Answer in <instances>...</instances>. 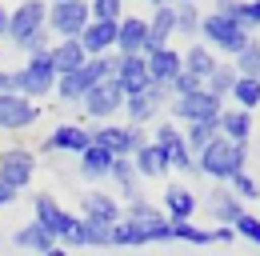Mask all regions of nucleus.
I'll return each mask as SVG.
<instances>
[{
	"instance_id": "1",
	"label": "nucleus",
	"mask_w": 260,
	"mask_h": 256,
	"mask_svg": "<svg viewBox=\"0 0 260 256\" xmlns=\"http://www.w3.org/2000/svg\"><path fill=\"white\" fill-rule=\"evenodd\" d=\"M32 220L60 244V248H84V220L76 212H68L52 192H36L32 196Z\"/></svg>"
},
{
	"instance_id": "2",
	"label": "nucleus",
	"mask_w": 260,
	"mask_h": 256,
	"mask_svg": "<svg viewBox=\"0 0 260 256\" xmlns=\"http://www.w3.org/2000/svg\"><path fill=\"white\" fill-rule=\"evenodd\" d=\"M196 172L216 184H228L236 172H248V144H228L224 136H216L208 148L196 152Z\"/></svg>"
},
{
	"instance_id": "3",
	"label": "nucleus",
	"mask_w": 260,
	"mask_h": 256,
	"mask_svg": "<svg viewBox=\"0 0 260 256\" xmlns=\"http://www.w3.org/2000/svg\"><path fill=\"white\" fill-rule=\"evenodd\" d=\"M40 32H48V4L44 0H20L16 8H8V32L4 40L12 48H28V40H36Z\"/></svg>"
},
{
	"instance_id": "4",
	"label": "nucleus",
	"mask_w": 260,
	"mask_h": 256,
	"mask_svg": "<svg viewBox=\"0 0 260 256\" xmlns=\"http://www.w3.org/2000/svg\"><path fill=\"white\" fill-rule=\"evenodd\" d=\"M248 40H252V32L244 28L240 20H228V16H216V12H204V20H200V44L212 48L216 56H220V52H224V56H236Z\"/></svg>"
},
{
	"instance_id": "5",
	"label": "nucleus",
	"mask_w": 260,
	"mask_h": 256,
	"mask_svg": "<svg viewBox=\"0 0 260 256\" xmlns=\"http://www.w3.org/2000/svg\"><path fill=\"white\" fill-rule=\"evenodd\" d=\"M12 84H16V96H24V100H32V104L56 92V68L48 60V52L28 56V60L12 72Z\"/></svg>"
},
{
	"instance_id": "6",
	"label": "nucleus",
	"mask_w": 260,
	"mask_h": 256,
	"mask_svg": "<svg viewBox=\"0 0 260 256\" xmlns=\"http://www.w3.org/2000/svg\"><path fill=\"white\" fill-rule=\"evenodd\" d=\"M92 144L104 148L108 156H136L148 144V128H132V124H96L92 128Z\"/></svg>"
},
{
	"instance_id": "7",
	"label": "nucleus",
	"mask_w": 260,
	"mask_h": 256,
	"mask_svg": "<svg viewBox=\"0 0 260 256\" xmlns=\"http://www.w3.org/2000/svg\"><path fill=\"white\" fill-rule=\"evenodd\" d=\"M88 0H60L48 4V32L52 40H76L80 32L88 28Z\"/></svg>"
},
{
	"instance_id": "8",
	"label": "nucleus",
	"mask_w": 260,
	"mask_h": 256,
	"mask_svg": "<svg viewBox=\"0 0 260 256\" xmlns=\"http://www.w3.org/2000/svg\"><path fill=\"white\" fill-rule=\"evenodd\" d=\"M36 176V152L24 144H12L0 152V184L12 192H24Z\"/></svg>"
},
{
	"instance_id": "9",
	"label": "nucleus",
	"mask_w": 260,
	"mask_h": 256,
	"mask_svg": "<svg viewBox=\"0 0 260 256\" xmlns=\"http://www.w3.org/2000/svg\"><path fill=\"white\" fill-rule=\"evenodd\" d=\"M148 140H152V144L160 148L164 156H168V168H176V172H188V176L196 172V156L188 152V144H184V132H180V124L160 120V124H156V132H152Z\"/></svg>"
},
{
	"instance_id": "10",
	"label": "nucleus",
	"mask_w": 260,
	"mask_h": 256,
	"mask_svg": "<svg viewBox=\"0 0 260 256\" xmlns=\"http://www.w3.org/2000/svg\"><path fill=\"white\" fill-rule=\"evenodd\" d=\"M224 112V100H216L212 92H192L184 100H168V116L172 124H196V120H216Z\"/></svg>"
},
{
	"instance_id": "11",
	"label": "nucleus",
	"mask_w": 260,
	"mask_h": 256,
	"mask_svg": "<svg viewBox=\"0 0 260 256\" xmlns=\"http://www.w3.org/2000/svg\"><path fill=\"white\" fill-rule=\"evenodd\" d=\"M80 108L88 112V120H100V124H108L116 112H124V92H120V84L108 76V80H100L88 88V96L80 100Z\"/></svg>"
},
{
	"instance_id": "12",
	"label": "nucleus",
	"mask_w": 260,
	"mask_h": 256,
	"mask_svg": "<svg viewBox=\"0 0 260 256\" xmlns=\"http://www.w3.org/2000/svg\"><path fill=\"white\" fill-rule=\"evenodd\" d=\"M88 148H92V128L72 124V120H60L48 132V140L40 144V152H64V156H80Z\"/></svg>"
},
{
	"instance_id": "13",
	"label": "nucleus",
	"mask_w": 260,
	"mask_h": 256,
	"mask_svg": "<svg viewBox=\"0 0 260 256\" xmlns=\"http://www.w3.org/2000/svg\"><path fill=\"white\" fill-rule=\"evenodd\" d=\"M40 120V104L16 92H0V132H28Z\"/></svg>"
},
{
	"instance_id": "14",
	"label": "nucleus",
	"mask_w": 260,
	"mask_h": 256,
	"mask_svg": "<svg viewBox=\"0 0 260 256\" xmlns=\"http://www.w3.org/2000/svg\"><path fill=\"white\" fill-rule=\"evenodd\" d=\"M80 220L104 224V228H116V224L124 220V208H120V200H116V196L92 188V192H80Z\"/></svg>"
},
{
	"instance_id": "15",
	"label": "nucleus",
	"mask_w": 260,
	"mask_h": 256,
	"mask_svg": "<svg viewBox=\"0 0 260 256\" xmlns=\"http://www.w3.org/2000/svg\"><path fill=\"white\" fill-rule=\"evenodd\" d=\"M112 80L120 84L124 100H128V96H140L148 84H152V80H148V64H144V56H116Z\"/></svg>"
},
{
	"instance_id": "16",
	"label": "nucleus",
	"mask_w": 260,
	"mask_h": 256,
	"mask_svg": "<svg viewBox=\"0 0 260 256\" xmlns=\"http://www.w3.org/2000/svg\"><path fill=\"white\" fill-rule=\"evenodd\" d=\"M116 24L120 20H88V28L80 32V48L88 56H112L116 52Z\"/></svg>"
},
{
	"instance_id": "17",
	"label": "nucleus",
	"mask_w": 260,
	"mask_h": 256,
	"mask_svg": "<svg viewBox=\"0 0 260 256\" xmlns=\"http://www.w3.org/2000/svg\"><path fill=\"white\" fill-rule=\"evenodd\" d=\"M148 44V20L144 16H120L116 24V56H144Z\"/></svg>"
},
{
	"instance_id": "18",
	"label": "nucleus",
	"mask_w": 260,
	"mask_h": 256,
	"mask_svg": "<svg viewBox=\"0 0 260 256\" xmlns=\"http://www.w3.org/2000/svg\"><path fill=\"white\" fill-rule=\"evenodd\" d=\"M204 208H208V216H212L216 224H228V228H232V224H236L244 212H248V208H244V204L232 196V188H228V184H216V188L208 192Z\"/></svg>"
},
{
	"instance_id": "19",
	"label": "nucleus",
	"mask_w": 260,
	"mask_h": 256,
	"mask_svg": "<svg viewBox=\"0 0 260 256\" xmlns=\"http://www.w3.org/2000/svg\"><path fill=\"white\" fill-rule=\"evenodd\" d=\"M196 208H200V200H196V192L188 188V184H168V188H164L160 212H164L172 224H176V220H192Z\"/></svg>"
},
{
	"instance_id": "20",
	"label": "nucleus",
	"mask_w": 260,
	"mask_h": 256,
	"mask_svg": "<svg viewBox=\"0 0 260 256\" xmlns=\"http://www.w3.org/2000/svg\"><path fill=\"white\" fill-rule=\"evenodd\" d=\"M144 20H148V44H144V56L156 52V48H168V40L176 36V8H172V4L152 8V16H144Z\"/></svg>"
},
{
	"instance_id": "21",
	"label": "nucleus",
	"mask_w": 260,
	"mask_h": 256,
	"mask_svg": "<svg viewBox=\"0 0 260 256\" xmlns=\"http://www.w3.org/2000/svg\"><path fill=\"white\" fill-rule=\"evenodd\" d=\"M144 64H148V80H152V84H172V80L184 72V60H180V52H176L172 44H168V48H156V52H148Z\"/></svg>"
},
{
	"instance_id": "22",
	"label": "nucleus",
	"mask_w": 260,
	"mask_h": 256,
	"mask_svg": "<svg viewBox=\"0 0 260 256\" xmlns=\"http://www.w3.org/2000/svg\"><path fill=\"white\" fill-rule=\"evenodd\" d=\"M216 128H220V136H224L228 144H248L252 140V112L224 104V112L216 116Z\"/></svg>"
},
{
	"instance_id": "23",
	"label": "nucleus",
	"mask_w": 260,
	"mask_h": 256,
	"mask_svg": "<svg viewBox=\"0 0 260 256\" xmlns=\"http://www.w3.org/2000/svg\"><path fill=\"white\" fill-rule=\"evenodd\" d=\"M48 60H52V68H56V76H68V72H76L80 64L88 60V52L80 48V40H52Z\"/></svg>"
},
{
	"instance_id": "24",
	"label": "nucleus",
	"mask_w": 260,
	"mask_h": 256,
	"mask_svg": "<svg viewBox=\"0 0 260 256\" xmlns=\"http://www.w3.org/2000/svg\"><path fill=\"white\" fill-rule=\"evenodd\" d=\"M112 160L104 148H88V152H80L76 156V172H80V180H88V184H100V180H108V172H112Z\"/></svg>"
},
{
	"instance_id": "25",
	"label": "nucleus",
	"mask_w": 260,
	"mask_h": 256,
	"mask_svg": "<svg viewBox=\"0 0 260 256\" xmlns=\"http://www.w3.org/2000/svg\"><path fill=\"white\" fill-rule=\"evenodd\" d=\"M12 244H16L20 252H36V256H44V252H52V248H56V240H52V236H48L36 220L20 224V228L12 232Z\"/></svg>"
},
{
	"instance_id": "26",
	"label": "nucleus",
	"mask_w": 260,
	"mask_h": 256,
	"mask_svg": "<svg viewBox=\"0 0 260 256\" xmlns=\"http://www.w3.org/2000/svg\"><path fill=\"white\" fill-rule=\"evenodd\" d=\"M132 168H136V176H140V180H156V176H168V172H172V168H168V156H164L152 140L132 156Z\"/></svg>"
},
{
	"instance_id": "27",
	"label": "nucleus",
	"mask_w": 260,
	"mask_h": 256,
	"mask_svg": "<svg viewBox=\"0 0 260 256\" xmlns=\"http://www.w3.org/2000/svg\"><path fill=\"white\" fill-rule=\"evenodd\" d=\"M180 60H184V72H188V76H196V80L204 84V80H208V76L216 72L220 56H216L212 48H204V44H192L188 52H180Z\"/></svg>"
},
{
	"instance_id": "28",
	"label": "nucleus",
	"mask_w": 260,
	"mask_h": 256,
	"mask_svg": "<svg viewBox=\"0 0 260 256\" xmlns=\"http://www.w3.org/2000/svg\"><path fill=\"white\" fill-rule=\"evenodd\" d=\"M156 116H160V104H156L148 92L128 96V100H124V124H132V128H148Z\"/></svg>"
},
{
	"instance_id": "29",
	"label": "nucleus",
	"mask_w": 260,
	"mask_h": 256,
	"mask_svg": "<svg viewBox=\"0 0 260 256\" xmlns=\"http://www.w3.org/2000/svg\"><path fill=\"white\" fill-rule=\"evenodd\" d=\"M108 180H112L116 188L124 192V200H140V176H136V168H132V156L112 160V172H108Z\"/></svg>"
},
{
	"instance_id": "30",
	"label": "nucleus",
	"mask_w": 260,
	"mask_h": 256,
	"mask_svg": "<svg viewBox=\"0 0 260 256\" xmlns=\"http://www.w3.org/2000/svg\"><path fill=\"white\" fill-rule=\"evenodd\" d=\"M184 132V144H188V152H200V148H208L216 136H220V128H216V120H196V124H184L180 128Z\"/></svg>"
},
{
	"instance_id": "31",
	"label": "nucleus",
	"mask_w": 260,
	"mask_h": 256,
	"mask_svg": "<svg viewBox=\"0 0 260 256\" xmlns=\"http://www.w3.org/2000/svg\"><path fill=\"white\" fill-rule=\"evenodd\" d=\"M232 68H236V76H248V80H260V40L252 36L236 56H232Z\"/></svg>"
},
{
	"instance_id": "32",
	"label": "nucleus",
	"mask_w": 260,
	"mask_h": 256,
	"mask_svg": "<svg viewBox=\"0 0 260 256\" xmlns=\"http://www.w3.org/2000/svg\"><path fill=\"white\" fill-rule=\"evenodd\" d=\"M232 84H236V68H232V60H220L216 72L204 80V92H212L216 100H228V96H232Z\"/></svg>"
},
{
	"instance_id": "33",
	"label": "nucleus",
	"mask_w": 260,
	"mask_h": 256,
	"mask_svg": "<svg viewBox=\"0 0 260 256\" xmlns=\"http://www.w3.org/2000/svg\"><path fill=\"white\" fill-rule=\"evenodd\" d=\"M232 108H244V112H252L260 108V80H248V76H236V84H232Z\"/></svg>"
},
{
	"instance_id": "34",
	"label": "nucleus",
	"mask_w": 260,
	"mask_h": 256,
	"mask_svg": "<svg viewBox=\"0 0 260 256\" xmlns=\"http://www.w3.org/2000/svg\"><path fill=\"white\" fill-rule=\"evenodd\" d=\"M168 224H172V220H168ZM172 240L204 248V244H212V228H200L196 220H176V224H172Z\"/></svg>"
},
{
	"instance_id": "35",
	"label": "nucleus",
	"mask_w": 260,
	"mask_h": 256,
	"mask_svg": "<svg viewBox=\"0 0 260 256\" xmlns=\"http://www.w3.org/2000/svg\"><path fill=\"white\" fill-rule=\"evenodd\" d=\"M228 188H232V196L244 204V200H260V184H256V176L252 172H236L232 180H228Z\"/></svg>"
},
{
	"instance_id": "36",
	"label": "nucleus",
	"mask_w": 260,
	"mask_h": 256,
	"mask_svg": "<svg viewBox=\"0 0 260 256\" xmlns=\"http://www.w3.org/2000/svg\"><path fill=\"white\" fill-rule=\"evenodd\" d=\"M200 20H204V12H200L196 4L176 8V32H180V36H200Z\"/></svg>"
},
{
	"instance_id": "37",
	"label": "nucleus",
	"mask_w": 260,
	"mask_h": 256,
	"mask_svg": "<svg viewBox=\"0 0 260 256\" xmlns=\"http://www.w3.org/2000/svg\"><path fill=\"white\" fill-rule=\"evenodd\" d=\"M88 16L92 20H120L124 16V0H88Z\"/></svg>"
},
{
	"instance_id": "38",
	"label": "nucleus",
	"mask_w": 260,
	"mask_h": 256,
	"mask_svg": "<svg viewBox=\"0 0 260 256\" xmlns=\"http://www.w3.org/2000/svg\"><path fill=\"white\" fill-rule=\"evenodd\" d=\"M232 232H236L240 240H248V244H256V248H260V216H252V212H244L240 220L232 224Z\"/></svg>"
},
{
	"instance_id": "39",
	"label": "nucleus",
	"mask_w": 260,
	"mask_h": 256,
	"mask_svg": "<svg viewBox=\"0 0 260 256\" xmlns=\"http://www.w3.org/2000/svg\"><path fill=\"white\" fill-rule=\"evenodd\" d=\"M84 248H112V228L84 220Z\"/></svg>"
},
{
	"instance_id": "40",
	"label": "nucleus",
	"mask_w": 260,
	"mask_h": 256,
	"mask_svg": "<svg viewBox=\"0 0 260 256\" xmlns=\"http://www.w3.org/2000/svg\"><path fill=\"white\" fill-rule=\"evenodd\" d=\"M204 84L196 80V76H188V72H180L172 84H168V92H172V100H184V96H192V92H200Z\"/></svg>"
},
{
	"instance_id": "41",
	"label": "nucleus",
	"mask_w": 260,
	"mask_h": 256,
	"mask_svg": "<svg viewBox=\"0 0 260 256\" xmlns=\"http://www.w3.org/2000/svg\"><path fill=\"white\" fill-rule=\"evenodd\" d=\"M236 20H240L248 32L260 28V0H240V12H236Z\"/></svg>"
},
{
	"instance_id": "42",
	"label": "nucleus",
	"mask_w": 260,
	"mask_h": 256,
	"mask_svg": "<svg viewBox=\"0 0 260 256\" xmlns=\"http://www.w3.org/2000/svg\"><path fill=\"white\" fill-rule=\"evenodd\" d=\"M232 240H236V232H232L228 224H216V228H212V244H232Z\"/></svg>"
},
{
	"instance_id": "43",
	"label": "nucleus",
	"mask_w": 260,
	"mask_h": 256,
	"mask_svg": "<svg viewBox=\"0 0 260 256\" xmlns=\"http://www.w3.org/2000/svg\"><path fill=\"white\" fill-rule=\"evenodd\" d=\"M0 92H16V84H12V72H8V68H0Z\"/></svg>"
},
{
	"instance_id": "44",
	"label": "nucleus",
	"mask_w": 260,
	"mask_h": 256,
	"mask_svg": "<svg viewBox=\"0 0 260 256\" xmlns=\"http://www.w3.org/2000/svg\"><path fill=\"white\" fill-rule=\"evenodd\" d=\"M16 196H20V192H12V188H4V184H0V208H8V204H16Z\"/></svg>"
},
{
	"instance_id": "45",
	"label": "nucleus",
	"mask_w": 260,
	"mask_h": 256,
	"mask_svg": "<svg viewBox=\"0 0 260 256\" xmlns=\"http://www.w3.org/2000/svg\"><path fill=\"white\" fill-rule=\"evenodd\" d=\"M4 32H8V8L0 4V36H4Z\"/></svg>"
},
{
	"instance_id": "46",
	"label": "nucleus",
	"mask_w": 260,
	"mask_h": 256,
	"mask_svg": "<svg viewBox=\"0 0 260 256\" xmlns=\"http://www.w3.org/2000/svg\"><path fill=\"white\" fill-rule=\"evenodd\" d=\"M44 256H72V252H68V248H60V244H56L52 252H44Z\"/></svg>"
},
{
	"instance_id": "47",
	"label": "nucleus",
	"mask_w": 260,
	"mask_h": 256,
	"mask_svg": "<svg viewBox=\"0 0 260 256\" xmlns=\"http://www.w3.org/2000/svg\"><path fill=\"white\" fill-rule=\"evenodd\" d=\"M172 8H184V4H196V0H168Z\"/></svg>"
},
{
	"instance_id": "48",
	"label": "nucleus",
	"mask_w": 260,
	"mask_h": 256,
	"mask_svg": "<svg viewBox=\"0 0 260 256\" xmlns=\"http://www.w3.org/2000/svg\"><path fill=\"white\" fill-rule=\"evenodd\" d=\"M144 4H152V8H164V4H168V0H144Z\"/></svg>"
},
{
	"instance_id": "49",
	"label": "nucleus",
	"mask_w": 260,
	"mask_h": 256,
	"mask_svg": "<svg viewBox=\"0 0 260 256\" xmlns=\"http://www.w3.org/2000/svg\"><path fill=\"white\" fill-rule=\"evenodd\" d=\"M0 68H4V48H0Z\"/></svg>"
},
{
	"instance_id": "50",
	"label": "nucleus",
	"mask_w": 260,
	"mask_h": 256,
	"mask_svg": "<svg viewBox=\"0 0 260 256\" xmlns=\"http://www.w3.org/2000/svg\"><path fill=\"white\" fill-rule=\"evenodd\" d=\"M44 4H60V0H44Z\"/></svg>"
}]
</instances>
